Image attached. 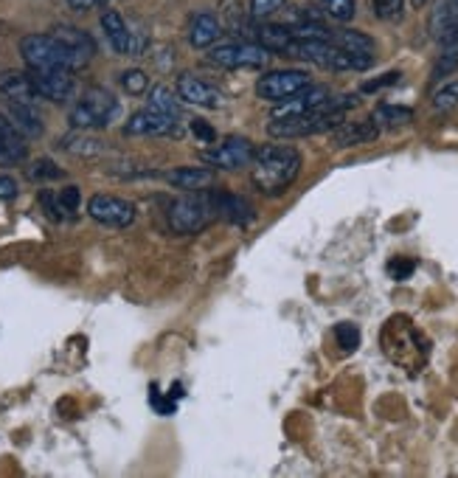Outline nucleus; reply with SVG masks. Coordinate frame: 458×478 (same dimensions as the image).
Segmentation results:
<instances>
[{
  "label": "nucleus",
  "instance_id": "1",
  "mask_svg": "<svg viewBox=\"0 0 458 478\" xmlns=\"http://www.w3.org/2000/svg\"><path fill=\"white\" fill-rule=\"evenodd\" d=\"M250 166H253L250 169L253 186L268 197H278L296 183L301 172V152L293 147L270 144V147L256 150Z\"/></svg>",
  "mask_w": 458,
  "mask_h": 478
},
{
  "label": "nucleus",
  "instance_id": "2",
  "mask_svg": "<svg viewBox=\"0 0 458 478\" xmlns=\"http://www.w3.org/2000/svg\"><path fill=\"white\" fill-rule=\"evenodd\" d=\"M357 104V96H340V99H326L321 107H315L309 112H301V116H290V119H273L268 124V135L270 138H304V135H318V132H329L337 124H343V116L346 110Z\"/></svg>",
  "mask_w": 458,
  "mask_h": 478
},
{
  "label": "nucleus",
  "instance_id": "3",
  "mask_svg": "<svg viewBox=\"0 0 458 478\" xmlns=\"http://www.w3.org/2000/svg\"><path fill=\"white\" fill-rule=\"evenodd\" d=\"M380 346H383V352L388 355L391 363H396L399 369H405L411 375H416L427 363V355H431V344L424 341V337L419 335V329L405 316H394L383 327Z\"/></svg>",
  "mask_w": 458,
  "mask_h": 478
},
{
  "label": "nucleus",
  "instance_id": "4",
  "mask_svg": "<svg viewBox=\"0 0 458 478\" xmlns=\"http://www.w3.org/2000/svg\"><path fill=\"white\" fill-rule=\"evenodd\" d=\"M20 56L28 71H79L73 54L51 34H28L20 40Z\"/></svg>",
  "mask_w": 458,
  "mask_h": 478
},
{
  "label": "nucleus",
  "instance_id": "5",
  "mask_svg": "<svg viewBox=\"0 0 458 478\" xmlns=\"http://www.w3.org/2000/svg\"><path fill=\"white\" fill-rule=\"evenodd\" d=\"M214 217H217V211H214L211 191H206V189L191 191L189 197H180L178 203H171L169 229L175 234H180V237H189V234L203 231Z\"/></svg>",
  "mask_w": 458,
  "mask_h": 478
},
{
  "label": "nucleus",
  "instance_id": "6",
  "mask_svg": "<svg viewBox=\"0 0 458 478\" xmlns=\"http://www.w3.org/2000/svg\"><path fill=\"white\" fill-rule=\"evenodd\" d=\"M116 116H119L116 96L107 93L104 88H91V91H84V96L71 110L68 124L73 130H102Z\"/></svg>",
  "mask_w": 458,
  "mask_h": 478
},
{
  "label": "nucleus",
  "instance_id": "7",
  "mask_svg": "<svg viewBox=\"0 0 458 478\" xmlns=\"http://www.w3.org/2000/svg\"><path fill=\"white\" fill-rule=\"evenodd\" d=\"M309 84L312 82L307 71H270L256 82V93L265 102H284L309 88Z\"/></svg>",
  "mask_w": 458,
  "mask_h": 478
},
{
  "label": "nucleus",
  "instance_id": "8",
  "mask_svg": "<svg viewBox=\"0 0 458 478\" xmlns=\"http://www.w3.org/2000/svg\"><path fill=\"white\" fill-rule=\"evenodd\" d=\"M209 60L222 68H265L270 60V51H265L259 43H234L219 45L209 54Z\"/></svg>",
  "mask_w": 458,
  "mask_h": 478
},
{
  "label": "nucleus",
  "instance_id": "9",
  "mask_svg": "<svg viewBox=\"0 0 458 478\" xmlns=\"http://www.w3.org/2000/svg\"><path fill=\"white\" fill-rule=\"evenodd\" d=\"M253 155H256V147L250 144L248 138H239V135L225 138L219 147L203 152V158H206L214 169H228V172H237V169L250 166Z\"/></svg>",
  "mask_w": 458,
  "mask_h": 478
},
{
  "label": "nucleus",
  "instance_id": "10",
  "mask_svg": "<svg viewBox=\"0 0 458 478\" xmlns=\"http://www.w3.org/2000/svg\"><path fill=\"white\" fill-rule=\"evenodd\" d=\"M88 214L102 222L110 225V229H127V225L135 222V206L130 200H122V197H112V194H96L91 197L88 203Z\"/></svg>",
  "mask_w": 458,
  "mask_h": 478
},
{
  "label": "nucleus",
  "instance_id": "11",
  "mask_svg": "<svg viewBox=\"0 0 458 478\" xmlns=\"http://www.w3.org/2000/svg\"><path fill=\"white\" fill-rule=\"evenodd\" d=\"M28 76H32L37 96L48 102H68L76 91L71 71H28Z\"/></svg>",
  "mask_w": 458,
  "mask_h": 478
},
{
  "label": "nucleus",
  "instance_id": "12",
  "mask_svg": "<svg viewBox=\"0 0 458 478\" xmlns=\"http://www.w3.org/2000/svg\"><path fill=\"white\" fill-rule=\"evenodd\" d=\"M124 132L130 135H180V127L175 119H166L152 107H147V110L132 112L130 122L124 124Z\"/></svg>",
  "mask_w": 458,
  "mask_h": 478
},
{
  "label": "nucleus",
  "instance_id": "13",
  "mask_svg": "<svg viewBox=\"0 0 458 478\" xmlns=\"http://www.w3.org/2000/svg\"><path fill=\"white\" fill-rule=\"evenodd\" d=\"M329 99V88H304L301 93L284 99V102H276V110H273V119H290V116H301V112H309L315 107H321L324 102Z\"/></svg>",
  "mask_w": 458,
  "mask_h": 478
},
{
  "label": "nucleus",
  "instance_id": "14",
  "mask_svg": "<svg viewBox=\"0 0 458 478\" xmlns=\"http://www.w3.org/2000/svg\"><path fill=\"white\" fill-rule=\"evenodd\" d=\"M178 96L186 102V104H194V107H209V110H217L222 104V93L211 84H206L203 79H194L189 73H183L178 79Z\"/></svg>",
  "mask_w": 458,
  "mask_h": 478
},
{
  "label": "nucleus",
  "instance_id": "15",
  "mask_svg": "<svg viewBox=\"0 0 458 478\" xmlns=\"http://www.w3.org/2000/svg\"><path fill=\"white\" fill-rule=\"evenodd\" d=\"M211 200H214V211L217 217L234 222V225H248L256 219V211L253 206L245 200L239 194H231V191H211Z\"/></svg>",
  "mask_w": 458,
  "mask_h": 478
},
{
  "label": "nucleus",
  "instance_id": "16",
  "mask_svg": "<svg viewBox=\"0 0 458 478\" xmlns=\"http://www.w3.org/2000/svg\"><path fill=\"white\" fill-rule=\"evenodd\" d=\"M51 37H56V40H60V43L73 54V60L79 63V68H82V65H88V63H91V56L96 54V43H93V37H91L88 32H82V28H73V25H56L54 32H51Z\"/></svg>",
  "mask_w": 458,
  "mask_h": 478
},
{
  "label": "nucleus",
  "instance_id": "17",
  "mask_svg": "<svg viewBox=\"0 0 458 478\" xmlns=\"http://www.w3.org/2000/svg\"><path fill=\"white\" fill-rule=\"evenodd\" d=\"M380 135V127L375 122H352V124H337L332 130V144L337 150H346V147H360V144H368V141H375Z\"/></svg>",
  "mask_w": 458,
  "mask_h": 478
},
{
  "label": "nucleus",
  "instance_id": "18",
  "mask_svg": "<svg viewBox=\"0 0 458 478\" xmlns=\"http://www.w3.org/2000/svg\"><path fill=\"white\" fill-rule=\"evenodd\" d=\"M25 155H28L25 138L9 122V116L0 112V166H15V163L25 161Z\"/></svg>",
  "mask_w": 458,
  "mask_h": 478
},
{
  "label": "nucleus",
  "instance_id": "19",
  "mask_svg": "<svg viewBox=\"0 0 458 478\" xmlns=\"http://www.w3.org/2000/svg\"><path fill=\"white\" fill-rule=\"evenodd\" d=\"M0 96H6V102H25V104H37L40 96L32 84L28 71H4L0 73Z\"/></svg>",
  "mask_w": 458,
  "mask_h": 478
},
{
  "label": "nucleus",
  "instance_id": "20",
  "mask_svg": "<svg viewBox=\"0 0 458 478\" xmlns=\"http://www.w3.org/2000/svg\"><path fill=\"white\" fill-rule=\"evenodd\" d=\"M40 203L51 219H73L76 209H79V189L68 186L63 191H43Z\"/></svg>",
  "mask_w": 458,
  "mask_h": 478
},
{
  "label": "nucleus",
  "instance_id": "21",
  "mask_svg": "<svg viewBox=\"0 0 458 478\" xmlns=\"http://www.w3.org/2000/svg\"><path fill=\"white\" fill-rule=\"evenodd\" d=\"M431 34L439 45L458 40V0H442L431 17Z\"/></svg>",
  "mask_w": 458,
  "mask_h": 478
},
{
  "label": "nucleus",
  "instance_id": "22",
  "mask_svg": "<svg viewBox=\"0 0 458 478\" xmlns=\"http://www.w3.org/2000/svg\"><path fill=\"white\" fill-rule=\"evenodd\" d=\"M166 180L183 191H203V189H211L217 178L206 166H178L166 175Z\"/></svg>",
  "mask_w": 458,
  "mask_h": 478
},
{
  "label": "nucleus",
  "instance_id": "23",
  "mask_svg": "<svg viewBox=\"0 0 458 478\" xmlns=\"http://www.w3.org/2000/svg\"><path fill=\"white\" fill-rule=\"evenodd\" d=\"M102 32L107 34L110 45L116 48L119 54L132 56V28L124 23V17H122L119 12L107 9V12L102 15Z\"/></svg>",
  "mask_w": 458,
  "mask_h": 478
},
{
  "label": "nucleus",
  "instance_id": "24",
  "mask_svg": "<svg viewBox=\"0 0 458 478\" xmlns=\"http://www.w3.org/2000/svg\"><path fill=\"white\" fill-rule=\"evenodd\" d=\"M9 122L17 127L23 138H37L43 135V116L37 104H25V102H9Z\"/></svg>",
  "mask_w": 458,
  "mask_h": 478
},
{
  "label": "nucleus",
  "instance_id": "25",
  "mask_svg": "<svg viewBox=\"0 0 458 478\" xmlns=\"http://www.w3.org/2000/svg\"><path fill=\"white\" fill-rule=\"evenodd\" d=\"M219 37H222V23H219L217 15H211V12H200V15L191 20L189 43H191L194 48H209V45H214Z\"/></svg>",
  "mask_w": 458,
  "mask_h": 478
},
{
  "label": "nucleus",
  "instance_id": "26",
  "mask_svg": "<svg viewBox=\"0 0 458 478\" xmlns=\"http://www.w3.org/2000/svg\"><path fill=\"white\" fill-rule=\"evenodd\" d=\"M150 107L155 112H161V116L175 119V122L183 116V99L178 93H171L166 84H155V88L150 91Z\"/></svg>",
  "mask_w": 458,
  "mask_h": 478
},
{
  "label": "nucleus",
  "instance_id": "27",
  "mask_svg": "<svg viewBox=\"0 0 458 478\" xmlns=\"http://www.w3.org/2000/svg\"><path fill=\"white\" fill-rule=\"evenodd\" d=\"M256 43H259L265 51L270 54H284L287 51V45L293 43V34H290V28L287 25H259L256 28Z\"/></svg>",
  "mask_w": 458,
  "mask_h": 478
},
{
  "label": "nucleus",
  "instance_id": "28",
  "mask_svg": "<svg viewBox=\"0 0 458 478\" xmlns=\"http://www.w3.org/2000/svg\"><path fill=\"white\" fill-rule=\"evenodd\" d=\"M329 43L337 48L349 51V54H375V40L363 32H352V28H343V32H332Z\"/></svg>",
  "mask_w": 458,
  "mask_h": 478
},
{
  "label": "nucleus",
  "instance_id": "29",
  "mask_svg": "<svg viewBox=\"0 0 458 478\" xmlns=\"http://www.w3.org/2000/svg\"><path fill=\"white\" fill-rule=\"evenodd\" d=\"M414 119V110L408 107H396V104H380L375 112H371V122L377 127H405Z\"/></svg>",
  "mask_w": 458,
  "mask_h": 478
},
{
  "label": "nucleus",
  "instance_id": "30",
  "mask_svg": "<svg viewBox=\"0 0 458 478\" xmlns=\"http://www.w3.org/2000/svg\"><path fill=\"white\" fill-rule=\"evenodd\" d=\"M455 68H458V40L442 43V54H439V60L434 65V82L447 79Z\"/></svg>",
  "mask_w": 458,
  "mask_h": 478
},
{
  "label": "nucleus",
  "instance_id": "31",
  "mask_svg": "<svg viewBox=\"0 0 458 478\" xmlns=\"http://www.w3.org/2000/svg\"><path fill=\"white\" fill-rule=\"evenodd\" d=\"M326 17L337 23H349L355 17V0H321Z\"/></svg>",
  "mask_w": 458,
  "mask_h": 478
},
{
  "label": "nucleus",
  "instance_id": "32",
  "mask_svg": "<svg viewBox=\"0 0 458 478\" xmlns=\"http://www.w3.org/2000/svg\"><path fill=\"white\" fill-rule=\"evenodd\" d=\"M102 147L104 144H99L93 138H79V135L63 138V150L76 152V155H102Z\"/></svg>",
  "mask_w": 458,
  "mask_h": 478
},
{
  "label": "nucleus",
  "instance_id": "33",
  "mask_svg": "<svg viewBox=\"0 0 458 478\" xmlns=\"http://www.w3.org/2000/svg\"><path fill=\"white\" fill-rule=\"evenodd\" d=\"M122 88H124L130 96H141V93L150 88V79H147L144 71L132 68V71H124V73H122Z\"/></svg>",
  "mask_w": 458,
  "mask_h": 478
},
{
  "label": "nucleus",
  "instance_id": "34",
  "mask_svg": "<svg viewBox=\"0 0 458 478\" xmlns=\"http://www.w3.org/2000/svg\"><path fill=\"white\" fill-rule=\"evenodd\" d=\"M335 337L343 352H355L360 346V329L355 324H337L335 327Z\"/></svg>",
  "mask_w": 458,
  "mask_h": 478
},
{
  "label": "nucleus",
  "instance_id": "35",
  "mask_svg": "<svg viewBox=\"0 0 458 478\" xmlns=\"http://www.w3.org/2000/svg\"><path fill=\"white\" fill-rule=\"evenodd\" d=\"M371 6H375V12H377L380 20L394 23V20L403 17V12H405V0H371Z\"/></svg>",
  "mask_w": 458,
  "mask_h": 478
},
{
  "label": "nucleus",
  "instance_id": "36",
  "mask_svg": "<svg viewBox=\"0 0 458 478\" xmlns=\"http://www.w3.org/2000/svg\"><path fill=\"white\" fill-rule=\"evenodd\" d=\"M28 178L32 180H56V178H63V169L48 158H40L37 163H32V169H28Z\"/></svg>",
  "mask_w": 458,
  "mask_h": 478
},
{
  "label": "nucleus",
  "instance_id": "37",
  "mask_svg": "<svg viewBox=\"0 0 458 478\" xmlns=\"http://www.w3.org/2000/svg\"><path fill=\"white\" fill-rule=\"evenodd\" d=\"M434 107L442 110V112L458 107V82H450V84H444V88H439L434 93Z\"/></svg>",
  "mask_w": 458,
  "mask_h": 478
},
{
  "label": "nucleus",
  "instance_id": "38",
  "mask_svg": "<svg viewBox=\"0 0 458 478\" xmlns=\"http://www.w3.org/2000/svg\"><path fill=\"white\" fill-rule=\"evenodd\" d=\"M284 4H287V0H250V15L256 20H265V17L276 15Z\"/></svg>",
  "mask_w": 458,
  "mask_h": 478
},
{
  "label": "nucleus",
  "instance_id": "39",
  "mask_svg": "<svg viewBox=\"0 0 458 478\" xmlns=\"http://www.w3.org/2000/svg\"><path fill=\"white\" fill-rule=\"evenodd\" d=\"M414 268H416L414 259H394V262L388 265V273H391L396 281H405V278L414 273Z\"/></svg>",
  "mask_w": 458,
  "mask_h": 478
},
{
  "label": "nucleus",
  "instance_id": "40",
  "mask_svg": "<svg viewBox=\"0 0 458 478\" xmlns=\"http://www.w3.org/2000/svg\"><path fill=\"white\" fill-rule=\"evenodd\" d=\"M396 79H399V71H391V73L380 76L377 82L363 84V93H375V91H380V88H391V84H396Z\"/></svg>",
  "mask_w": 458,
  "mask_h": 478
},
{
  "label": "nucleus",
  "instance_id": "41",
  "mask_svg": "<svg viewBox=\"0 0 458 478\" xmlns=\"http://www.w3.org/2000/svg\"><path fill=\"white\" fill-rule=\"evenodd\" d=\"M17 197V183L9 175H0V200H15Z\"/></svg>",
  "mask_w": 458,
  "mask_h": 478
},
{
  "label": "nucleus",
  "instance_id": "42",
  "mask_svg": "<svg viewBox=\"0 0 458 478\" xmlns=\"http://www.w3.org/2000/svg\"><path fill=\"white\" fill-rule=\"evenodd\" d=\"M150 400H152V408L158 411V414H171V411H175V400H161V394H158V388H152V394H150Z\"/></svg>",
  "mask_w": 458,
  "mask_h": 478
},
{
  "label": "nucleus",
  "instance_id": "43",
  "mask_svg": "<svg viewBox=\"0 0 458 478\" xmlns=\"http://www.w3.org/2000/svg\"><path fill=\"white\" fill-rule=\"evenodd\" d=\"M191 132L197 135V138H203V141H214L217 138V132L209 127V122H203V119H194L191 122Z\"/></svg>",
  "mask_w": 458,
  "mask_h": 478
},
{
  "label": "nucleus",
  "instance_id": "44",
  "mask_svg": "<svg viewBox=\"0 0 458 478\" xmlns=\"http://www.w3.org/2000/svg\"><path fill=\"white\" fill-rule=\"evenodd\" d=\"M96 4H102V0H68V6L76 9V12H91Z\"/></svg>",
  "mask_w": 458,
  "mask_h": 478
},
{
  "label": "nucleus",
  "instance_id": "45",
  "mask_svg": "<svg viewBox=\"0 0 458 478\" xmlns=\"http://www.w3.org/2000/svg\"><path fill=\"white\" fill-rule=\"evenodd\" d=\"M411 4H414V6H416V9H422V6H424V4H427V0H411Z\"/></svg>",
  "mask_w": 458,
  "mask_h": 478
},
{
  "label": "nucleus",
  "instance_id": "46",
  "mask_svg": "<svg viewBox=\"0 0 458 478\" xmlns=\"http://www.w3.org/2000/svg\"><path fill=\"white\" fill-rule=\"evenodd\" d=\"M102 4H104V0H102Z\"/></svg>",
  "mask_w": 458,
  "mask_h": 478
}]
</instances>
